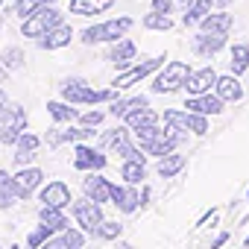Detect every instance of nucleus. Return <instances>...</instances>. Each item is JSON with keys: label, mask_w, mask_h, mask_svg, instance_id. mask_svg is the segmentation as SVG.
<instances>
[{"label": "nucleus", "mask_w": 249, "mask_h": 249, "mask_svg": "<svg viewBox=\"0 0 249 249\" xmlns=\"http://www.w3.org/2000/svg\"><path fill=\"white\" fill-rule=\"evenodd\" d=\"M135 138H138L141 150L150 153V156H167V153H173V147L179 144L176 129H170V126H167V129H159L156 123H153V126L135 129Z\"/></svg>", "instance_id": "1"}, {"label": "nucleus", "mask_w": 249, "mask_h": 249, "mask_svg": "<svg viewBox=\"0 0 249 249\" xmlns=\"http://www.w3.org/2000/svg\"><path fill=\"white\" fill-rule=\"evenodd\" d=\"M56 24H62V12H59V9H53V6L47 3V6H41V9H36L33 15H27V18H24L21 33H24L27 38H41V36H44V33H50Z\"/></svg>", "instance_id": "2"}, {"label": "nucleus", "mask_w": 249, "mask_h": 249, "mask_svg": "<svg viewBox=\"0 0 249 249\" xmlns=\"http://www.w3.org/2000/svg\"><path fill=\"white\" fill-rule=\"evenodd\" d=\"M114 97V88L111 91H97V88H88L82 79H68L62 85V100H68L71 106H82V103H106Z\"/></svg>", "instance_id": "3"}, {"label": "nucleus", "mask_w": 249, "mask_h": 249, "mask_svg": "<svg viewBox=\"0 0 249 249\" xmlns=\"http://www.w3.org/2000/svg\"><path fill=\"white\" fill-rule=\"evenodd\" d=\"M24 129H27V111L21 106L0 108V144H15Z\"/></svg>", "instance_id": "4"}, {"label": "nucleus", "mask_w": 249, "mask_h": 249, "mask_svg": "<svg viewBox=\"0 0 249 249\" xmlns=\"http://www.w3.org/2000/svg\"><path fill=\"white\" fill-rule=\"evenodd\" d=\"M132 27V18H114L106 24H94L88 30H82V41L85 44H100V41H117L123 33Z\"/></svg>", "instance_id": "5"}, {"label": "nucleus", "mask_w": 249, "mask_h": 249, "mask_svg": "<svg viewBox=\"0 0 249 249\" xmlns=\"http://www.w3.org/2000/svg\"><path fill=\"white\" fill-rule=\"evenodd\" d=\"M164 123L176 132H194V135L208 132V120L199 111H176V108H170V111H164Z\"/></svg>", "instance_id": "6"}, {"label": "nucleus", "mask_w": 249, "mask_h": 249, "mask_svg": "<svg viewBox=\"0 0 249 249\" xmlns=\"http://www.w3.org/2000/svg\"><path fill=\"white\" fill-rule=\"evenodd\" d=\"M188 76H191V68H188L185 62H167V65H164V71L156 76L153 91H156V94H170V91H179V88L188 82Z\"/></svg>", "instance_id": "7"}, {"label": "nucleus", "mask_w": 249, "mask_h": 249, "mask_svg": "<svg viewBox=\"0 0 249 249\" xmlns=\"http://www.w3.org/2000/svg\"><path fill=\"white\" fill-rule=\"evenodd\" d=\"M100 144L103 147H108V150H114L117 156H123V159H138V161H144V150H138V147H132L129 144V129L126 126H117V129H108V132H103V138H100Z\"/></svg>", "instance_id": "8"}, {"label": "nucleus", "mask_w": 249, "mask_h": 249, "mask_svg": "<svg viewBox=\"0 0 249 249\" xmlns=\"http://www.w3.org/2000/svg\"><path fill=\"white\" fill-rule=\"evenodd\" d=\"M164 62H167L164 56H153V59H147V62H141V65H135V68H129L126 73H120V76H117V79L111 82V85H114V91H117V88H132L135 82H141L144 76H150L153 71H159V68H161Z\"/></svg>", "instance_id": "9"}, {"label": "nucleus", "mask_w": 249, "mask_h": 249, "mask_svg": "<svg viewBox=\"0 0 249 249\" xmlns=\"http://www.w3.org/2000/svg\"><path fill=\"white\" fill-rule=\"evenodd\" d=\"M73 217H76V223L85 229V231H94L100 223H103V211H100V202H94V199H76L73 202Z\"/></svg>", "instance_id": "10"}, {"label": "nucleus", "mask_w": 249, "mask_h": 249, "mask_svg": "<svg viewBox=\"0 0 249 249\" xmlns=\"http://www.w3.org/2000/svg\"><path fill=\"white\" fill-rule=\"evenodd\" d=\"M73 167H76V170H103V167H106V156H103L100 150H94V147L79 144V147L73 150Z\"/></svg>", "instance_id": "11"}, {"label": "nucleus", "mask_w": 249, "mask_h": 249, "mask_svg": "<svg viewBox=\"0 0 249 249\" xmlns=\"http://www.w3.org/2000/svg\"><path fill=\"white\" fill-rule=\"evenodd\" d=\"M211 85H217V71H214V68L191 71V76H188V82H185V88H188L194 97H196V94H208Z\"/></svg>", "instance_id": "12"}, {"label": "nucleus", "mask_w": 249, "mask_h": 249, "mask_svg": "<svg viewBox=\"0 0 249 249\" xmlns=\"http://www.w3.org/2000/svg\"><path fill=\"white\" fill-rule=\"evenodd\" d=\"M71 38H73V30L65 27V24H56L50 33H44V36L38 38V47H41V50H59V47H68Z\"/></svg>", "instance_id": "13"}, {"label": "nucleus", "mask_w": 249, "mask_h": 249, "mask_svg": "<svg viewBox=\"0 0 249 249\" xmlns=\"http://www.w3.org/2000/svg\"><path fill=\"white\" fill-rule=\"evenodd\" d=\"M41 179H44V173L38 170V167H21L18 173H15V185H18V196L21 199H27L38 185H41Z\"/></svg>", "instance_id": "14"}, {"label": "nucleus", "mask_w": 249, "mask_h": 249, "mask_svg": "<svg viewBox=\"0 0 249 249\" xmlns=\"http://www.w3.org/2000/svg\"><path fill=\"white\" fill-rule=\"evenodd\" d=\"M82 191H85V196L88 199H94V202H108L111 199V182L106 179V176H88L85 182H82Z\"/></svg>", "instance_id": "15"}, {"label": "nucleus", "mask_w": 249, "mask_h": 249, "mask_svg": "<svg viewBox=\"0 0 249 249\" xmlns=\"http://www.w3.org/2000/svg\"><path fill=\"white\" fill-rule=\"evenodd\" d=\"M226 47V33H199L194 38V50L199 56H214Z\"/></svg>", "instance_id": "16"}, {"label": "nucleus", "mask_w": 249, "mask_h": 249, "mask_svg": "<svg viewBox=\"0 0 249 249\" xmlns=\"http://www.w3.org/2000/svg\"><path fill=\"white\" fill-rule=\"evenodd\" d=\"M41 202H44V205L65 208V205H71V202H73V199H71V188H68L65 182H50V185L41 191Z\"/></svg>", "instance_id": "17"}, {"label": "nucleus", "mask_w": 249, "mask_h": 249, "mask_svg": "<svg viewBox=\"0 0 249 249\" xmlns=\"http://www.w3.org/2000/svg\"><path fill=\"white\" fill-rule=\"evenodd\" d=\"M185 108L199 111V114H220V111H223V100H220L217 94L211 97V91H208V94H196V97H191Z\"/></svg>", "instance_id": "18"}, {"label": "nucleus", "mask_w": 249, "mask_h": 249, "mask_svg": "<svg viewBox=\"0 0 249 249\" xmlns=\"http://www.w3.org/2000/svg\"><path fill=\"white\" fill-rule=\"evenodd\" d=\"M111 202H114L123 214H132V211L141 205V196H138L132 188H117V185H111Z\"/></svg>", "instance_id": "19"}, {"label": "nucleus", "mask_w": 249, "mask_h": 249, "mask_svg": "<svg viewBox=\"0 0 249 249\" xmlns=\"http://www.w3.org/2000/svg\"><path fill=\"white\" fill-rule=\"evenodd\" d=\"M18 144V153H15V161L24 167V164H30L33 159H36V150H38V135H33V132H21V138L15 141Z\"/></svg>", "instance_id": "20"}, {"label": "nucleus", "mask_w": 249, "mask_h": 249, "mask_svg": "<svg viewBox=\"0 0 249 249\" xmlns=\"http://www.w3.org/2000/svg\"><path fill=\"white\" fill-rule=\"evenodd\" d=\"M214 91H217V97L226 103H237L240 97H243V88H240V82L234 79V76H217V85H214Z\"/></svg>", "instance_id": "21"}, {"label": "nucleus", "mask_w": 249, "mask_h": 249, "mask_svg": "<svg viewBox=\"0 0 249 249\" xmlns=\"http://www.w3.org/2000/svg\"><path fill=\"white\" fill-rule=\"evenodd\" d=\"M94 132H91V126H82V129H50L47 132V144L50 147H59V144H65V141H85V138H91Z\"/></svg>", "instance_id": "22"}, {"label": "nucleus", "mask_w": 249, "mask_h": 249, "mask_svg": "<svg viewBox=\"0 0 249 249\" xmlns=\"http://www.w3.org/2000/svg\"><path fill=\"white\" fill-rule=\"evenodd\" d=\"M114 0H71V12L73 15H103L111 9Z\"/></svg>", "instance_id": "23"}, {"label": "nucleus", "mask_w": 249, "mask_h": 249, "mask_svg": "<svg viewBox=\"0 0 249 249\" xmlns=\"http://www.w3.org/2000/svg\"><path fill=\"white\" fill-rule=\"evenodd\" d=\"M18 196V185H15V176H9L6 170H0V208H12Z\"/></svg>", "instance_id": "24"}, {"label": "nucleus", "mask_w": 249, "mask_h": 249, "mask_svg": "<svg viewBox=\"0 0 249 249\" xmlns=\"http://www.w3.org/2000/svg\"><path fill=\"white\" fill-rule=\"evenodd\" d=\"M231 24H234V18L229 15V12H217V15H205L202 21H199V27H202V33H229L231 30Z\"/></svg>", "instance_id": "25"}, {"label": "nucleus", "mask_w": 249, "mask_h": 249, "mask_svg": "<svg viewBox=\"0 0 249 249\" xmlns=\"http://www.w3.org/2000/svg\"><path fill=\"white\" fill-rule=\"evenodd\" d=\"M153 123H159V114H156L153 108H147V106H141V108H132V111L126 114V126H129V129L153 126Z\"/></svg>", "instance_id": "26"}, {"label": "nucleus", "mask_w": 249, "mask_h": 249, "mask_svg": "<svg viewBox=\"0 0 249 249\" xmlns=\"http://www.w3.org/2000/svg\"><path fill=\"white\" fill-rule=\"evenodd\" d=\"M132 56H135V44L126 41V38H117L114 47L108 50V62H114V65H129Z\"/></svg>", "instance_id": "27"}, {"label": "nucleus", "mask_w": 249, "mask_h": 249, "mask_svg": "<svg viewBox=\"0 0 249 249\" xmlns=\"http://www.w3.org/2000/svg\"><path fill=\"white\" fill-rule=\"evenodd\" d=\"M211 6H214V0H191V6H188V12H185V18H182V24L185 27H194V24H199L208 12H211Z\"/></svg>", "instance_id": "28"}, {"label": "nucleus", "mask_w": 249, "mask_h": 249, "mask_svg": "<svg viewBox=\"0 0 249 249\" xmlns=\"http://www.w3.org/2000/svg\"><path fill=\"white\" fill-rule=\"evenodd\" d=\"M47 111H50V117H53V120H59V123H71V120H76V117H79V111H76V108H71V103H68V100H65V103H62V100H50V103H47Z\"/></svg>", "instance_id": "29"}, {"label": "nucleus", "mask_w": 249, "mask_h": 249, "mask_svg": "<svg viewBox=\"0 0 249 249\" xmlns=\"http://www.w3.org/2000/svg\"><path fill=\"white\" fill-rule=\"evenodd\" d=\"M38 220H41V223H47V226H53L56 231H62V229L68 226V217H65V211H62V208H56V205H41V211H38Z\"/></svg>", "instance_id": "30"}, {"label": "nucleus", "mask_w": 249, "mask_h": 249, "mask_svg": "<svg viewBox=\"0 0 249 249\" xmlns=\"http://www.w3.org/2000/svg\"><path fill=\"white\" fill-rule=\"evenodd\" d=\"M120 176L126 179L129 185H138V182L147 176V167H144V161H138V159H126V161H123V167H120Z\"/></svg>", "instance_id": "31"}, {"label": "nucleus", "mask_w": 249, "mask_h": 249, "mask_svg": "<svg viewBox=\"0 0 249 249\" xmlns=\"http://www.w3.org/2000/svg\"><path fill=\"white\" fill-rule=\"evenodd\" d=\"M185 167V156H176V153H167V156H161V161H159V176H164V179H170V176H176L179 170Z\"/></svg>", "instance_id": "32"}, {"label": "nucleus", "mask_w": 249, "mask_h": 249, "mask_svg": "<svg viewBox=\"0 0 249 249\" xmlns=\"http://www.w3.org/2000/svg\"><path fill=\"white\" fill-rule=\"evenodd\" d=\"M82 243H85V237H82L79 231H65V234H62V237H56V240L50 237L44 246H47V249H79Z\"/></svg>", "instance_id": "33"}, {"label": "nucleus", "mask_w": 249, "mask_h": 249, "mask_svg": "<svg viewBox=\"0 0 249 249\" xmlns=\"http://www.w3.org/2000/svg\"><path fill=\"white\" fill-rule=\"evenodd\" d=\"M141 106H147V97H129V100H117V103H111V114L114 117H126L132 108H141Z\"/></svg>", "instance_id": "34"}, {"label": "nucleus", "mask_w": 249, "mask_h": 249, "mask_svg": "<svg viewBox=\"0 0 249 249\" xmlns=\"http://www.w3.org/2000/svg\"><path fill=\"white\" fill-rule=\"evenodd\" d=\"M144 27L147 30H156V33H167V30H173V21H170V15L153 9L150 15H144Z\"/></svg>", "instance_id": "35"}, {"label": "nucleus", "mask_w": 249, "mask_h": 249, "mask_svg": "<svg viewBox=\"0 0 249 249\" xmlns=\"http://www.w3.org/2000/svg\"><path fill=\"white\" fill-rule=\"evenodd\" d=\"M249 68V44H234L231 47V71L234 76H240Z\"/></svg>", "instance_id": "36"}, {"label": "nucleus", "mask_w": 249, "mask_h": 249, "mask_svg": "<svg viewBox=\"0 0 249 249\" xmlns=\"http://www.w3.org/2000/svg\"><path fill=\"white\" fill-rule=\"evenodd\" d=\"M47 3H53V0H18V3H15V15H21V21H24L27 15H33L36 9H41Z\"/></svg>", "instance_id": "37"}, {"label": "nucleus", "mask_w": 249, "mask_h": 249, "mask_svg": "<svg viewBox=\"0 0 249 249\" xmlns=\"http://www.w3.org/2000/svg\"><path fill=\"white\" fill-rule=\"evenodd\" d=\"M120 229H123L120 223H114V220H103V223H100V226H97L91 234H97V237H106V240H114V237L120 234Z\"/></svg>", "instance_id": "38"}, {"label": "nucleus", "mask_w": 249, "mask_h": 249, "mask_svg": "<svg viewBox=\"0 0 249 249\" xmlns=\"http://www.w3.org/2000/svg\"><path fill=\"white\" fill-rule=\"evenodd\" d=\"M53 231H56V229H53V226H47V223H41V226H38V229H36V231H33V234H30V237H27V243H30V246H33V249H36V246H41V243H47V240H50V234H53Z\"/></svg>", "instance_id": "39"}, {"label": "nucleus", "mask_w": 249, "mask_h": 249, "mask_svg": "<svg viewBox=\"0 0 249 249\" xmlns=\"http://www.w3.org/2000/svg\"><path fill=\"white\" fill-rule=\"evenodd\" d=\"M0 62H3L9 71H15V68H21V65H24V50H18V47H9V50H3Z\"/></svg>", "instance_id": "40"}, {"label": "nucleus", "mask_w": 249, "mask_h": 249, "mask_svg": "<svg viewBox=\"0 0 249 249\" xmlns=\"http://www.w3.org/2000/svg\"><path fill=\"white\" fill-rule=\"evenodd\" d=\"M79 120H82V126H100V123H103V111H88Z\"/></svg>", "instance_id": "41"}, {"label": "nucleus", "mask_w": 249, "mask_h": 249, "mask_svg": "<svg viewBox=\"0 0 249 249\" xmlns=\"http://www.w3.org/2000/svg\"><path fill=\"white\" fill-rule=\"evenodd\" d=\"M153 9H156V12L170 15V12H173V0H153Z\"/></svg>", "instance_id": "42"}, {"label": "nucleus", "mask_w": 249, "mask_h": 249, "mask_svg": "<svg viewBox=\"0 0 249 249\" xmlns=\"http://www.w3.org/2000/svg\"><path fill=\"white\" fill-rule=\"evenodd\" d=\"M6 73H9V68H6L3 62H0V82H3V79H6Z\"/></svg>", "instance_id": "43"}, {"label": "nucleus", "mask_w": 249, "mask_h": 249, "mask_svg": "<svg viewBox=\"0 0 249 249\" xmlns=\"http://www.w3.org/2000/svg\"><path fill=\"white\" fill-rule=\"evenodd\" d=\"M3 106H6V94H3V91H0V108H3Z\"/></svg>", "instance_id": "44"}, {"label": "nucleus", "mask_w": 249, "mask_h": 249, "mask_svg": "<svg viewBox=\"0 0 249 249\" xmlns=\"http://www.w3.org/2000/svg\"><path fill=\"white\" fill-rule=\"evenodd\" d=\"M179 3H191V0H179Z\"/></svg>", "instance_id": "45"}, {"label": "nucleus", "mask_w": 249, "mask_h": 249, "mask_svg": "<svg viewBox=\"0 0 249 249\" xmlns=\"http://www.w3.org/2000/svg\"><path fill=\"white\" fill-rule=\"evenodd\" d=\"M0 6H3V0H0Z\"/></svg>", "instance_id": "46"}]
</instances>
